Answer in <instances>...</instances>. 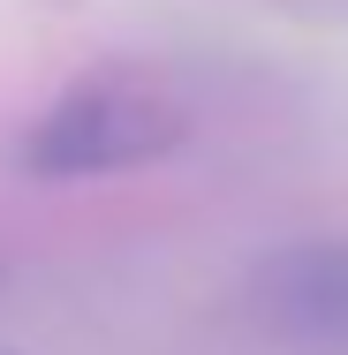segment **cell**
<instances>
[{"label":"cell","instance_id":"cell-1","mask_svg":"<svg viewBox=\"0 0 348 355\" xmlns=\"http://www.w3.org/2000/svg\"><path fill=\"white\" fill-rule=\"evenodd\" d=\"M190 137V106L151 83V76H91L69 83L23 137H15V166L46 174V182H76V174H129L167 159Z\"/></svg>","mask_w":348,"mask_h":355},{"label":"cell","instance_id":"cell-2","mask_svg":"<svg viewBox=\"0 0 348 355\" xmlns=\"http://www.w3.org/2000/svg\"><path fill=\"white\" fill-rule=\"evenodd\" d=\"M258 302L303 340H341L348 348V234L280 250L258 280Z\"/></svg>","mask_w":348,"mask_h":355}]
</instances>
